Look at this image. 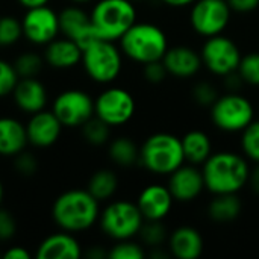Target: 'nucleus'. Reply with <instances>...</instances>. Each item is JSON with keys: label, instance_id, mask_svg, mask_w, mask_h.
Returning <instances> with one entry per match:
<instances>
[{"label": "nucleus", "instance_id": "nucleus-1", "mask_svg": "<svg viewBox=\"0 0 259 259\" xmlns=\"http://www.w3.org/2000/svg\"><path fill=\"white\" fill-rule=\"evenodd\" d=\"M100 211V202L87 188H71L55 199L52 220L61 231L80 234L99 223Z\"/></svg>", "mask_w": 259, "mask_h": 259}, {"label": "nucleus", "instance_id": "nucleus-2", "mask_svg": "<svg viewBox=\"0 0 259 259\" xmlns=\"http://www.w3.org/2000/svg\"><path fill=\"white\" fill-rule=\"evenodd\" d=\"M205 187L212 194H228L241 191L250 175L246 156L234 152H217L202 165Z\"/></svg>", "mask_w": 259, "mask_h": 259}, {"label": "nucleus", "instance_id": "nucleus-3", "mask_svg": "<svg viewBox=\"0 0 259 259\" xmlns=\"http://www.w3.org/2000/svg\"><path fill=\"white\" fill-rule=\"evenodd\" d=\"M120 49L126 58L138 64L161 61L168 50L165 32L153 23H135L120 39Z\"/></svg>", "mask_w": 259, "mask_h": 259}, {"label": "nucleus", "instance_id": "nucleus-4", "mask_svg": "<svg viewBox=\"0 0 259 259\" xmlns=\"http://www.w3.org/2000/svg\"><path fill=\"white\" fill-rule=\"evenodd\" d=\"M140 164L155 175H171L185 164L182 141L173 134L158 132L140 146Z\"/></svg>", "mask_w": 259, "mask_h": 259}, {"label": "nucleus", "instance_id": "nucleus-5", "mask_svg": "<svg viewBox=\"0 0 259 259\" xmlns=\"http://www.w3.org/2000/svg\"><path fill=\"white\" fill-rule=\"evenodd\" d=\"M90 15L97 36L108 41H118L137 23L132 0H97Z\"/></svg>", "mask_w": 259, "mask_h": 259}, {"label": "nucleus", "instance_id": "nucleus-6", "mask_svg": "<svg viewBox=\"0 0 259 259\" xmlns=\"http://www.w3.org/2000/svg\"><path fill=\"white\" fill-rule=\"evenodd\" d=\"M123 52L115 41L97 38L88 44L82 52V62L85 74L96 83L109 85L121 73Z\"/></svg>", "mask_w": 259, "mask_h": 259}, {"label": "nucleus", "instance_id": "nucleus-7", "mask_svg": "<svg viewBox=\"0 0 259 259\" xmlns=\"http://www.w3.org/2000/svg\"><path fill=\"white\" fill-rule=\"evenodd\" d=\"M144 217L137 205V202L129 200H112L102 211L99 217V226L102 232L114 240H131L135 238L141 226L144 225Z\"/></svg>", "mask_w": 259, "mask_h": 259}, {"label": "nucleus", "instance_id": "nucleus-8", "mask_svg": "<svg viewBox=\"0 0 259 259\" xmlns=\"http://www.w3.org/2000/svg\"><path fill=\"white\" fill-rule=\"evenodd\" d=\"M211 120L223 132H243L255 120V108L243 94L229 91L211 106Z\"/></svg>", "mask_w": 259, "mask_h": 259}, {"label": "nucleus", "instance_id": "nucleus-9", "mask_svg": "<svg viewBox=\"0 0 259 259\" xmlns=\"http://www.w3.org/2000/svg\"><path fill=\"white\" fill-rule=\"evenodd\" d=\"M50 109L65 129H76L94 117V99L80 88H68L52 100Z\"/></svg>", "mask_w": 259, "mask_h": 259}, {"label": "nucleus", "instance_id": "nucleus-10", "mask_svg": "<svg viewBox=\"0 0 259 259\" xmlns=\"http://www.w3.org/2000/svg\"><path fill=\"white\" fill-rule=\"evenodd\" d=\"M135 111L137 103L134 96L121 87H108L94 99V115L111 127L129 123Z\"/></svg>", "mask_w": 259, "mask_h": 259}, {"label": "nucleus", "instance_id": "nucleus-11", "mask_svg": "<svg viewBox=\"0 0 259 259\" xmlns=\"http://www.w3.org/2000/svg\"><path fill=\"white\" fill-rule=\"evenodd\" d=\"M200 56L206 70L222 77L237 71L243 58L237 42L223 33L206 38Z\"/></svg>", "mask_w": 259, "mask_h": 259}, {"label": "nucleus", "instance_id": "nucleus-12", "mask_svg": "<svg viewBox=\"0 0 259 259\" xmlns=\"http://www.w3.org/2000/svg\"><path fill=\"white\" fill-rule=\"evenodd\" d=\"M232 9L226 0H196L191 5L190 23L196 33L209 38L225 32Z\"/></svg>", "mask_w": 259, "mask_h": 259}, {"label": "nucleus", "instance_id": "nucleus-13", "mask_svg": "<svg viewBox=\"0 0 259 259\" xmlns=\"http://www.w3.org/2000/svg\"><path fill=\"white\" fill-rule=\"evenodd\" d=\"M23 38L36 47H44L61 35L59 12L49 5L26 9L21 17Z\"/></svg>", "mask_w": 259, "mask_h": 259}, {"label": "nucleus", "instance_id": "nucleus-14", "mask_svg": "<svg viewBox=\"0 0 259 259\" xmlns=\"http://www.w3.org/2000/svg\"><path fill=\"white\" fill-rule=\"evenodd\" d=\"M59 27H61V35L73 39L82 49H85L88 44H91L99 38L93 26L90 12H87L83 8H80L76 3L61 9Z\"/></svg>", "mask_w": 259, "mask_h": 259}, {"label": "nucleus", "instance_id": "nucleus-15", "mask_svg": "<svg viewBox=\"0 0 259 259\" xmlns=\"http://www.w3.org/2000/svg\"><path fill=\"white\" fill-rule=\"evenodd\" d=\"M65 127L58 120V117L52 112V109H42L29 115L26 121L27 141L32 147L36 149H49L55 146Z\"/></svg>", "mask_w": 259, "mask_h": 259}, {"label": "nucleus", "instance_id": "nucleus-16", "mask_svg": "<svg viewBox=\"0 0 259 259\" xmlns=\"http://www.w3.org/2000/svg\"><path fill=\"white\" fill-rule=\"evenodd\" d=\"M167 187L171 196L175 197V202L181 203L196 200L203 193V190H206L202 168H199V165L188 162L182 164L170 175Z\"/></svg>", "mask_w": 259, "mask_h": 259}, {"label": "nucleus", "instance_id": "nucleus-17", "mask_svg": "<svg viewBox=\"0 0 259 259\" xmlns=\"http://www.w3.org/2000/svg\"><path fill=\"white\" fill-rule=\"evenodd\" d=\"M11 96L17 109L27 115L39 112L49 105L47 87L38 77H20Z\"/></svg>", "mask_w": 259, "mask_h": 259}, {"label": "nucleus", "instance_id": "nucleus-18", "mask_svg": "<svg viewBox=\"0 0 259 259\" xmlns=\"http://www.w3.org/2000/svg\"><path fill=\"white\" fill-rule=\"evenodd\" d=\"M82 52L83 49L77 42L64 35H59L47 46H44L42 58L47 67L58 71H67L73 70L82 62Z\"/></svg>", "mask_w": 259, "mask_h": 259}, {"label": "nucleus", "instance_id": "nucleus-19", "mask_svg": "<svg viewBox=\"0 0 259 259\" xmlns=\"http://www.w3.org/2000/svg\"><path fill=\"white\" fill-rule=\"evenodd\" d=\"M175 203L168 187L161 184H150L141 190L137 205L144 217V220H164Z\"/></svg>", "mask_w": 259, "mask_h": 259}, {"label": "nucleus", "instance_id": "nucleus-20", "mask_svg": "<svg viewBox=\"0 0 259 259\" xmlns=\"http://www.w3.org/2000/svg\"><path fill=\"white\" fill-rule=\"evenodd\" d=\"M82 255V246L74 234L61 229L46 237L35 253L38 259H79Z\"/></svg>", "mask_w": 259, "mask_h": 259}, {"label": "nucleus", "instance_id": "nucleus-21", "mask_svg": "<svg viewBox=\"0 0 259 259\" xmlns=\"http://www.w3.org/2000/svg\"><path fill=\"white\" fill-rule=\"evenodd\" d=\"M162 62L168 74L178 79H190L196 76L203 67L200 53L188 46L168 47L162 58Z\"/></svg>", "mask_w": 259, "mask_h": 259}, {"label": "nucleus", "instance_id": "nucleus-22", "mask_svg": "<svg viewBox=\"0 0 259 259\" xmlns=\"http://www.w3.org/2000/svg\"><path fill=\"white\" fill-rule=\"evenodd\" d=\"M27 146L26 123L12 115H0V156L14 158Z\"/></svg>", "mask_w": 259, "mask_h": 259}, {"label": "nucleus", "instance_id": "nucleus-23", "mask_svg": "<svg viewBox=\"0 0 259 259\" xmlns=\"http://www.w3.org/2000/svg\"><path fill=\"white\" fill-rule=\"evenodd\" d=\"M202 234L191 226H181L168 235V250L179 259H196L203 252Z\"/></svg>", "mask_w": 259, "mask_h": 259}, {"label": "nucleus", "instance_id": "nucleus-24", "mask_svg": "<svg viewBox=\"0 0 259 259\" xmlns=\"http://www.w3.org/2000/svg\"><path fill=\"white\" fill-rule=\"evenodd\" d=\"M182 149L185 162L194 165H203L205 161L212 155V141L206 132L194 129L187 132L182 138Z\"/></svg>", "mask_w": 259, "mask_h": 259}, {"label": "nucleus", "instance_id": "nucleus-25", "mask_svg": "<svg viewBox=\"0 0 259 259\" xmlns=\"http://www.w3.org/2000/svg\"><path fill=\"white\" fill-rule=\"evenodd\" d=\"M243 203L237 193L214 194V199L208 205V215L215 223H231L240 217Z\"/></svg>", "mask_w": 259, "mask_h": 259}, {"label": "nucleus", "instance_id": "nucleus-26", "mask_svg": "<svg viewBox=\"0 0 259 259\" xmlns=\"http://www.w3.org/2000/svg\"><path fill=\"white\" fill-rule=\"evenodd\" d=\"M118 185L120 181L114 170L100 168L90 176L87 190L91 193L93 197H96L102 203V202H109L115 196V193L118 191Z\"/></svg>", "mask_w": 259, "mask_h": 259}, {"label": "nucleus", "instance_id": "nucleus-27", "mask_svg": "<svg viewBox=\"0 0 259 259\" xmlns=\"http://www.w3.org/2000/svg\"><path fill=\"white\" fill-rule=\"evenodd\" d=\"M109 159L121 168H131L140 162V147L129 137H117L108 143Z\"/></svg>", "mask_w": 259, "mask_h": 259}, {"label": "nucleus", "instance_id": "nucleus-28", "mask_svg": "<svg viewBox=\"0 0 259 259\" xmlns=\"http://www.w3.org/2000/svg\"><path fill=\"white\" fill-rule=\"evenodd\" d=\"M80 131H82V137L85 143L93 147H100L111 141V126L96 115L90 118L80 127Z\"/></svg>", "mask_w": 259, "mask_h": 259}, {"label": "nucleus", "instance_id": "nucleus-29", "mask_svg": "<svg viewBox=\"0 0 259 259\" xmlns=\"http://www.w3.org/2000/svg\"><path fill=\"white\" fill-rule=\"evenodd\" d=\"M14 68L18 77H38L42 67L46 65L42 53L35 50H26L14 59Z\"/></svg>", "mask_w": 259, "mask_h": 259}, {"label": "nucleus", "instance_id": "nucleus-30", "mask_svg": "<svg viewBox=\"0 0 259 259\" xmlns=\"http://www.w3.org/2000/svg\"><path fill=\"white\" fill-rule=\"evenodd\" d=\"M23 38L21 18L14 15H0V47L8 49L18 44Z\"/></svg>", "mask_w": 259, "mask_h": 259}, {"label": "nucleus", "instance_id": "nucleus-31", "mask_svg": "<svg viewBox=\"0 0 259 259\" xmlns=\"http://www.w3.org/2000/svg\"><path fill=\"white\" fill-rule=\"evenodd\" d=\"M138 235L143 244L152 249H158L165 241H168V234L162 225V220H146Z\"/></svg>", "mask_w": 259, "mask_h": 259}, {"label": "nucleus", "instance_id": "nucleus-32", "mask_svg": "<svg viewBox=\"0 0 259 259\" xmlns=\"http://www.w3.org/2000/svg\"><path fill=\"white\" fill-rule=\"evenodd\" d=\"M241 150L249 161L259 164V120H253L241 132Z\"/></svg>", "mask_w": 259, "mask_h": 259}, {"label": "nucleus", "instance_id": "nucleus-33", "mask_svg": "<svg viewBox=\"0 0 259 259\" xmlns=\"http://www.w3.org/2000/svg\"><path fill=\"white\" fill-rule=\"evenodd\" d=\"M108 258L109 259H144L146 258V250L143 244L131 240H121L115 241V244L108 250Z\"/></svg>", "mask_w": 259, "mask_h": 259}, {"label": "nucleus", "instance_id": "nucleus-34", "mask_svg": "<svg viewBox=\"0 0 259 259\" xmlns=\"http://www.w3.org/2000/svg\"><path fill=\"white\" fill-rule=\"evenodd\" d=\"M237 71L244 83L259 87V52H252L243 56Z\"/></svg>", "mask_w": 259, "mask_h": 259}, {"label": "nucleus", "instance_id": "nucleus-35", "mask_svg": "<svg viewBox=\"0 0 259 259\" xmlns=\"http://www.w3.org/2000/svg\"><path fill=\"white\" fill-rule=\"evenodd\" d=\"M12 159H14L12 167L15 173L20 175L21 178H33L39 170V161L32 152L23 150L18 155H15Z\"/></svg>", "mask_w": 259, "mask_h": 259}, {"label": "nucleus", "instance_id": "nucleus-36", "mask_svg": "<svg viewBox=\"0 0 259 259\" xmlns=\"http://www.w3.org/2000/svg\"><path fill=\"white\" fill-rule=\"evenodd\" d=\"M18 79L20 77L14 68V64L0 58V99L12 94Z\"/></svg>", "mask_w": 259, "mask_h": 259}, {"label": "nucleus", "instance_id": "nucleus-37", "mask_svg": "<svg viewBox=\"0 0 259 259\" xmlns=\"http://www.w3.org/2000/svg\"><path fill=\"white\" fill-rule=\"evenodd\" d=\"M219 91L211 82H199L193 87V99L203 108H211L219 99Z\"/></svg>", "mask_w": 259, "mask_h": 259}, {"label": "nucleus", "instance_id": "nucleus-38", "mask_svg": "<svg viewBox=\"0 0 259 259\" xmlns=\"http://www.w3.org/2000/svg\"><path fill=\"white\" fill-rule=\"evenodd\" d=\"M17 234V220L14 214L0 206V243H9Z\"/></svg>", "mask_w": 259, "mask_h": 259}, {"label": "nucleus", "instance_id": "nucleus-39", "mask_svg": "<svg viewBox=\"0 0 259 259\" xmlns=\"http://www.w3.org/2000/svg\"><path fill=\"white\" fill-rule=\"evenodd\" d=\"M143 76L144 79L149 82V83H153V85H158L161 82L165 80V77L168 76V71L161 61H153V62H149V64H144V68H143Z\"/></svg>", "mask_w": 259, "mask_h": 259}, {"label": "nucleus", "instance_id": "nucleus-40", "mask_svg": "<svg viewBox=\"0 0 259 259\" xmlns=\"http://www.w3.org/2000/svg\"><path fill=\"white\" fill-rule=\"evenodd\" d=\"M232 11L240 14H247L259 8V0H226Z\"/></svg>", "mask_w": 259, "mask_h": 259}, {"label": "nucleus", "instance_id": "nucleus-41", "mask_svg": "<svg viewBox=\"0 0 259 259\" xmlns=\"http://www.w3.org/2000/svg\"><path fill=\"white\" fill-rule=\"evenodd\" d=\"M30 256L32 253L23 246H11L2 253L3 259H29Z\"/></svg>", "mask_w": 259, "mask_h": 259}, {"label": "nucleus", "instance_id": "nucleus-42", "mask_svg": "<svg viewBox=\"0 0 259 259\" xmlns=\"http://www.w3.org/2000/svg\"><path fill=\"white\" fill-rule=\"evenodd\" d=\"M250 190L259 196V164H256L253 168H250V175H249V182Z\"/></svg>", "mask_w": 259, "mask_h": 259}, {"label": "nucleus", "instance_id": "nucleus-43", "mask_svg": "<svg viewBox=\"0 0 259 259\" xmlns=\"http://www.w3.org/2000/svg\"><path fill=\"white\" fill-rule=\"evenodd\" d=\"M17 3L24 9H32L38 6H46L50 3V0H17Z\"/></svg>", "mask_w": 259, "mask_h": 259}, {"label": "nucleus", "instance_id": "nucleus-44", "mask_svg": "<svg viewBox=\"0 0 259 259\" xmlns=\"http://www.w3.org/2000/svg\"><path fill=\"white\" fill-rule=\"evenodd\" d=\"M162 2L171 8H185V6H191L196 0H162Z\"/></svg>", "mask_w": 259, "mask_h": 259}, {"label": "nucleus", "instance_id": "nucleus-45", "mask_svg": "<svg viewBox=\"0 0 259 259\" xmlns=\"http://www.w3.org/2000/svg\"><path fill=\"white\" fill-rule=\"evenodd\" d=\"M88 258L91 259H102V258H108V252H103L100 247H93L90 252H87L85 253Z\"/></svg>", "mask_w": 259, "mask_h": 259}, {"label": "nucleus", "instance_id": "nucleus-46", "mask_svg": "<svg viewBox=\"0 0 259 259\" xmlns=\"http://www.w3.org/2000/svg\"><path fill=\"white\" fill-rule=\"evenodd\" d=\"M3 199H5V185H3V181L0 178V206L3 205Z\"/></svg>", "mask_w": 259, "mask_h": 259}, {"label": "nucleus", "instance_id": "nucleus-47", "mask_svg": "<svg viewBox=\"0 0 259 259\" xmlns=\"http://www.w3.org/2000/svg\"><path fill=\"white\" fill-rule=\"evenodd\" d=\"M71 3H76V5H83V3H90L93 0H70Z\"/></svg>", "mask_w": 259, "mask_h": 259}, {"label": "nucleus", "instance_id": "nucleus-48", "mask_svg": "<svg viewBox=\"0 0 259 259\" xmlns=\"http://www.w3.org/2000/svg\"><path fill=\"white\" fill-rule=\"evenodd\" d=\"M132 2H146V0H132Z\"/></svg>", "mask_w": 259, "mask_h": 259}, {"label": "nucleus", "instance_id": "nucleus-49", "mask_svg": "<svg viewBox=\"0 0 259 259\" xmlns=\"http://www.w3.org/2000/svg\"><path fill=\"white\" fill-rule=\"evenodd\" d=\"M0 258H2V252H0Z\"/></svg>", "mask_w": 259, "mask_h": 259}]
</instances>
